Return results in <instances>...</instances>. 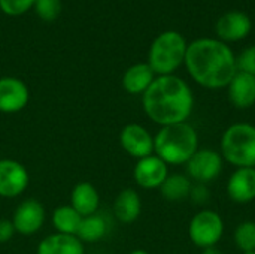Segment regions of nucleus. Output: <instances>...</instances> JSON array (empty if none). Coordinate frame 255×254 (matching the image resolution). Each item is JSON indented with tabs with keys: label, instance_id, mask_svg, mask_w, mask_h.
I'll use <instances>...</instances> for the list:
<instances>
[{
	"label": "nucleus",
	"instance_id": "1",
	"mask_svg": "<svg viewBox=\"0 0 255 254\" xmlns=\"http://www.w3.org/2000/svg\"><path fill=\"white\" fill-rule=\"evenodd\" d=\"M185 69L191 79L208 90L227 88L238 72L236 54L217 37H199L188 43Z\"/></svg>",
	"mask_w": 255,
	"mask_h": 254
},
{
	"label": "nucleus",
	"instance_id": "2",
	"mask_svg": "<svg viewBox=\"0 0 255 254\" xmlns=\"http://www.w3.org/2000/svg\"><path fill=\"white\" fill-rule=\"evenodd\" d=\"M194 103L191 87L178 75L157 76L142 94V106L146 117L160 127L188 121Z\"/></svg>",
	"mask_w": 255,
	"mask_h": 254
},
{
	"label": "nucleus",
	"instance_id": "3",
	"mask_svg": "<svg viewBox=\"0 0 255 254\" xmlns=\"http://www.w3.org/2000/svg\"><path fill=\"white\" fill-rule=\"evenodd\" d=\"M199 150V133L188 123L163 126L154 136V154L167 166H181Z\"/></svg>",
	"mask_w": 255,
	"mask_h": 254
},
{
	"label": "nucleus",
	"instance_id": "4",
	"mask_svg": "<svg viewBox=\"0 0 255 254\" xmlns=\"http://www.w3.org/2000/svg\"><path fill=\"white\" fill-rule=\"evenodd\" d=\"M188 42L176 30L160 33L151 43L148 51V64L157 76L175 75L184 64Z\"/></svg>",
	"mask_w": 255,
	"mask_h": 254
},
{
	"label": "nucleus",
	"instance_id": "5",
	"mask_svg": "<svg viewBox=\"0 0 255 254\" xmlns=\"http://www.w3.org/2000/svg\"><path fill=\"white\" fill-rule=\"evenodd\" d=\"M220 154L235 168H255V126L233 123L221 135Z\"/></svg>",
	"mask_w": 255,
	"mask_h": 254
},
{
	"label": "nucleus",
	"instance_id": "6",
	"mask_svg": "<svg viewBox=\"0 0 255 254\" xmlns=\"http://www.w3.org/2000/svg\"><path fill=\"white\" fill-rule=\"evenodd\" d=\"M223 217L211 208L199 210L188 223V238L200 250L217 247L224 235Z\"/></svg>",
	"mask_w": 255,
	"mask_h": 254
},
{
	"label": "nucleus",
	"instance_id": "7",
	"mask_svg": "<svg viewBox=\"0 0 255 254\" xmlns=\"http://www.w3.org/2000/svg\"><path fill=\"white\" fill-rule=\"evenodd\" d=\"M185 166L187 175L193 183L209 184L221 175L224 160L217 150L199 148Z\"/></svg>",
	"mask_w": 255,
	"mask_h": 254
},
{
	"label": "nucleus",
	"instance_id": "8",
	"mask_svg": "<svg viewBox=\"0 0 255 254\" xmlns=\"http://www.w3.org/2000/svg\"><path fill=\"white\" fill-rule=\"evenodd\" d=\"M30 183L27 168L13 159H0V198L13 199L21 196Z\"/></svg>",
	"mask_w": 255,
	"mask_h": 254
},
{
	"label": "nucleus",
	"instance_id": "9",
	"mask_svg": "<svg viewBox=\"0 0 255 254\" xmlns=\"http://www.w3.org/2000/svg\"><path fill=\"white\" fill-rule=\"evenodd\" d=\"M120 144L123 150L136 160L154 154V136L146 127L137 123H130L123 127Z\"/></svg>",
	"mask_w": 255,
	"mask_h": 254
},
{
	"label": "nucleus",
	"instance_id": "10",
	"mask_svg": "<svg viewBox=\"0 0 255 254\" xmlns=\"http://www.w3.org/2000/svg\"><path fill=\"white\" fill-rule=\"evenodd\" d=\"M134 181L145 190L160 189L169 177V166L155 154L139 159L133 171Z\"/></svg>",
	"mask_w": 255,
	"mask_h": 254
},
{
	"label": "nucleus",
	"instance_id": "11",
	"mask_svg": "<svg viewBox=\"0 0 255 254\" xmlns=\"http://www.w3.org/2000/svg\"><path fill=\"white\" fill-rule=\"evenodd\" d=\"M45 207L36 201V199H25L22 201L12 217V223L15 228L16 234L21 235H34L36 232H39L45 223Z\"/></svg>",
	"mask_w": 255,
	"mask_h": 254
},
{
	"label": "nucleus",
	"instance_id": "12",
	"mask_svg": "<svg viewBox=\"0 0 255 254\" xmlns=\"http://www.w3.org/2000/svg\"><path fill=\"white\" fill-rule=\"evenodd\" d=\"M253 28L251 18L241 10H230L221 15L215 24L217 39L224 43H233L245 39Z\"/></svg>",
	"mask_w": 255,
	"mask_h": 254
},
{
	"label": "nucleus",
	"instance_id": "13",
	"mask_svg": "<svg viewBox=\"0 0 255 254\" xmlns=\"http://www.w3.org/2000/svg\"><path fill=\"white\" fill-rule=\"evenodd\" d=\"M30 100V91L24 81L15 76L0 78V112H21Z\"/></svg>",
	"mask_w": 255,
	"mask_h": 254
},
{
	"label": "nucleus",
	"instance_id": "14",
	"mask_svg": "<svg viewBox=\"0 0 255 254\" xmlns=\"http://www.w3.org/2000/svg\"><path fill=\"white\" fill-rule=\"evenodd\" d=\"M226 193L238 205L255 201V168H236L227 180Z\"/></svg>",
	"mask_w": 255,
	"mask_h": 254
},
{
	"label": "nucleus",
	"instance_id": "15",
	"mask_svg": "<svg viewBox=\"0 0 255 254\" xmlns=\"http://www.w3.org/2000/svg\"><path fill=\"white\" fill-rule=\"evenodd\" d=\"M226 90L229 102L233 108L245 111L255 105V76L253 75L236 72Z\"/></svg>",
	"mask_w": 255,
	"mask_h": 254
},
{
	"label": "nucleus",
	"instance_id": "16",
	"mask_svg": "<svg viewBox=\"0 0 255 254\" xmlns=\"http://www.w3.org/2000/svg\"><path fill=\"white\" fill-rule=\"evenodd\" d=\"M114 217L124 223L130 225L134 223L142 213V198L134 189H124L121 190L112 205Z\"/></svg>",
	"mask_w": 255,
	"mask_h": 254
},
{
	"label": "nucleus",
	"instance_id": "17",
	"mask_svg": "<svg viewBox=\"0 0 255 254\" xmlns=\"http://www.w3.org/2000/svg\"><path fill=\"white\" fill-rule=\"evenodd\" d=\"M157 75L151 69L148 63H136L131 64L123 75L121 84L123 88L133 96H142L149 85L154 82Z\"/></svg>",
	"mask_w": 255,
	"mask_h": 254
},
{
	"label": "nucleus",
	"instance_id": "18",
	"mask_svg": "<svg viewBox=\"0 0 255 254\" xmlns=\"http://www.w3.org/2000/svg\"><path fill=\"white\" fill-rule=\"evenodd\" d=\"M37 254H85V247L76 235L55 232L39 243Z\"/></svg>",
	"mask_w": 255,
	"mask_h": 254
},
{
	"label": "nucleus",
	"instance_id": "19",
	"mask_svg": "<svg viewBox=\"0 0 255 254\" xmlns=\"http://www.w3.org/2000/svg\"><path fill=\"white\" fill-rule=\"evenodd\" d=\"M70 205L82 217L96 214L100 205V196L97 189L88 181L78 183L70 193Z\"/></svg>",
	"mask_w": 255,
	"mask_h": 254
},
{
	"label": "nucleus",
	"instance_id": "20",
	"mask_svg": "<svg viewBox=\"0 0 255 254\" xmlns=\"http://www.w3.org/2000/svg\"><path fill=\"white\" fill-rule=\"evenodd\" d=\"M193 181L185 174H169L160 187L161 196L169 202H179L188 199Z\"/></svg>",
	"mask_w": 255,
	"mask_h": 254
},
{
	"label": "nucleus",
	"instance_id": "21",
	"mask_svg": "<svg viewBox=\"0 0 255 254\" xmlns=\"http://www.w3.org/2000/svg\"><path fill=\"white\" fill-rule=\"evenodd\" d=\"M52 226L58 234H66V235H76L78 228L81 225L82 216L76 213V210L69 204V205H61L57 207L52 213Z\"/></svg>",
	"mask_w": 255,
	"mask_h": 254
},
{
	"label": "nucleus",
	"instance_id": "22",
	"mask_svg": "<svg viewBox=\"0 0 255 254\" xmlns=\"http://www.w3.org/2000/svg\"><path fill=\"white\" fill-rule=\"evenodd\" d=\"M108 232V223L103 216L100 214H91L87 217H82L81 225L78 228L76 237L85 244V243H97L100 241Z\"/></svg>",
	"mask_w": 255,
	"mask_h": 254
},
{
	"label": "nucleus",
	"instance_id": "23",
	"mask_svg": "<svg viewBox=\"0 0 255 254\" xmlns=\"http://www.w3.org/2000/svg\"><path fill=\"white\" fill-rule=\"evenodd\" d=\"M233 243L242 253L255 252V222L244 220L233 231Z\"/></svg>",
	"mask_w": 255,
	"mask_h": 254
},
{
	"label": "nucleus",
	"instance_id": "24",
	"mask_svg": "<svg viewBox=\"0 0 255 254\" xmlns=\"http://www.w3.org/2000/svg\"><path fill=\"white\" fill-rule=\"evenodd\" d=\"M33 9L42 21L52 22L60 16L63 4L61 0H36Z\"/></svg>",
	"mask_w": 255,
	"mask_h": 254
},
{
	"label": "nucleus",
	"instance_id": "25",
	"mask_svg": "<svg viewBox=\"0 0 255 254\" xmlns=\"http://www.w3.org/2000/svg\"><path fill=\"white\" fill-rule=\"evenodd\" d=\"M36 0H0V10L7 16H21L33 9Z\"/></svg>",
	"mask_w": 255,
	"mask_h": 254
},
{
	"label": "nucleus",
	"instance_id": "26",
	"mask_svg": "<svg viewBox=\"0 0 255 254\" xmlns=\"http://www.w3.org/2000/svg\"><path fill=\"white\" fill-rule=\"evenodd\" d=\"M236 67L238 72H244L255 76V43L247 46L236 55Z\"/></svg>",
	"mask_w": 255,
	"mask_h": 254
},
{
	"label": "nucleus",
	"instance_id": "27",
	"mask_svg": "<svg viewBox=\"0 0 255 254\" xmlns=\"http://www.w3.org/2000/svg\"><path fill=\"white\" fill-rule=\"evenodd\" d=\"M188 199H190L194 205L205 207V205L209 202V199H211V192H209V189H208V184L193 183Z\"/></svg>",
	"mask_w": 255,
	"mask_h": 254
},
{
	"label": "nucleus",
	"instance_id": "28",
	"mask_svg": "<svg viewBox=\"0 0 255 254\" xmlns=\"http://www.w3.org/2000/svg\"><path fill=\"white\" fill-rule=\"evenodd\" d=\"M15 228L12 220L9 219H0V244H6L12 240L15 235Z\"/></svg>",
	"mask_w": 255,
	"mask_h": 254
},
{
	"label": "nucleus",
	"instance_id": "29",
	"mask_svg": "<svg viewBox=\"0 0 255 254\" xmlns=\"http://www.w3.org/2000/svg\"><path fill=\"white\" fill-rule=\"evenodd\" d=\"M200 254H224L218 247H209V249H203Z\"/></svg>",
	"mask_w": 255,
	"mask_h": 254
},
{
	"label": "nucleus",
	"instance_id": "30",
	"mask_svg": "<svg viewBox=\"0 0 255 254\" xmlns=\"http://www.w3.org/2000/svg\"><path fill=\"white\" fill-rule=\"evenodd\" d=\"M128 254H149L146 250H143V249H136V250H133V252H130Z\"/></svg>",
	"mask_w": 255,
	"mask_h": 254
},
{
	"label": "nucleus",
	"instance_id": "31",
	"mask_svg": "<svg viewBox=\"0 0 255 254\" xmlns=\"http://www.w3.org/2000/svg\"><path fill=\"white\" fill-rule=\"evenodd\" d=\"M242 254H255V252H248V253H242Z\"/></svg>",
	"mask_w": 255,
	"mask_h": 254
},
{
	"label": "nucleus",
	"instance_id": "32",
	"mask_svg": "<svg viewBox=\"0 0 255 254\" xmlns=\"http://www.w3.org/2000/svg\"><path fill=\"white\" fill-rule=\"evenodd\" d=\"M169 254H176V253H169Z\"/></svg>",
	"mask_w": 255,
	"mask_h": 254
}]
</instances>
